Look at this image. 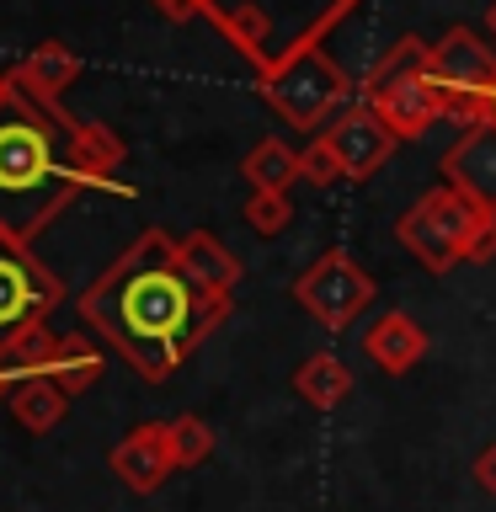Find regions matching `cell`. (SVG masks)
<instances>
[{
  "label": "cell",
  "instance_id": "6da1fadb",
  "mask_svg": "<svg viewBox=\"0 0 496 512\" xmlns=\"http://www.w3.org/2000/svg\"><path fill=\"white\" fill-rule=\"evenodd\" d=\"M80 320L112 342L144 379H171L176 363L192 358L203 294L182 272L176 240L166 230H144L86 294H80Z\"/></svg>",
  "mask_w": 496,
  "mask_h": 512
},
{
  "label": "cell",
  "instance_id": "7a4b0ae2",
  "mask_svg": "<svg viewBox=\"0 0 496 512\" xmlns=\"http://www.w3.org/2000/svg\"><path fill=\"white\" fill-rule=\"evenodd\" d=\"M86 182L91 176L75 160H59L54 134L27 107L22 86L0 91V235L27 246L70 203V192ZM91 187H102V182H91Z\"/></svg>",
  "mask_w": 496,
  "mask_h": 512
},
{
  "label": "cell",
  "instance_id": "3957f363",
  "mask_svg": "<svg viewBox=\"0 0 496 512\" xmlns=\"http://www.w3.org/2000/svg\"><path fill=\"white\" fill-rule=\"evenodd\" d=\"M400 246H406L427 272H448L459 262H491L496 256V214L464 198L459 187H432L422 192L395 224Z\"/></svg>",
  "mask_w": 496,
  "mask_h": 512
},
{
  "label": "cell",
  "instance_id": "277c9868",
  "mask_svg": "<svg viewBox=\"0 0 496 512\" xmlns=\"http://www.w3.org/2000/svg\"><path fill=\"white\" fill-rule=\"evenodd\" d=\"M262 91H267V102L278 107L294 128H315V123H326V112L336 102H342L347 80H342V70H336L315 43H299L294 54L267 75Z\"/></svg>",
  "mask_w": 496,
  "mask_h": 512
},
{
  "label": "cell",
  "instance_id": "5b68a950",
  "mask_svg": "<svg viewBox=\"0 0 496 512\" xmlns=\"http://www.w3.org/2000/svg\"><path fill=\"white\" fill-rule=\"evenodd\" d=\"M374 278L352 262L347 251H326L320 262H310L294 278V299H299V310L315 320V326H326V331H347L352 320H358L368 304H374Z\"/></svg>",
  "mask_w": 496,
  "mask_h": 512
},
{
  "label": "cell",
  "instance_id": "8992f818",
  "mask_svg": "<svg viewBox=\"0 0 496 512\" xmlns=\"http://www.w3.org/2000/svg\"><path fill=\"white\" fill-rule=\"evenodd\" d=\"M59 299H64V288H59L54 272H48L22 240L0 235V347L16 342V336L32 331V326H43Z\"/></svg>",
  "mask_w": 496,
  "mask_h": 512
},
{
  "label": "cell",
  "instance_id": "52a82bcc",
  "mask_svg": "<svg viewBox=\"0 0 496 512\" xmlns=\"http://www.w3.org/2000/svg\"><path fill=\"white\" fill-rule=\"evenodd\" d=\"M427 80L443 91L491 96L496 91V43H486L475 27H448L438 43H427Z\"/></svg>",
  "mask_w": 496,
  "mask_h": 512
},
{
  "label": "cell",
  "instance_id": "ba28073f",
  "mask_svg": "<svg viewBox=\"0 0 496 512\" xmlns=\"http://www.w3.org/2000/svg\"><path fill=\"white\" fill-rule=\"evenodd\" d=\"M326 139H331V150L342 155V171L352 176V182H363V176H374L384 160L395 155V128L379 118L368 102H358V107H347L342 118H336L331 128H326Z\"/></svg>",
  "mask_w": 496,
  "mask_h": 512
},
{
  "label": "cell",
  "instance_id": "9c48e42d",
  "mask_svg": "<svg viewBox=\"0 0 496 512\" xmlns=\"http://www.w3.org/2000/svg\"><path fill=\"white\" fill-rule=\"evenodd\" d=\"M443 182L459 187L464 198H475L480 208L496 214V123H470L464 134L448 144L443 155Z\"/></svg>",
  "mask_w": 496,
  "mask_h": 512
},
{
  "label": "cell",
  "instance_id": "30bf717a",
  "mask_svg": "<svg viewBox=\"0 0 496 512\" xmlns=\"http://www.w3.org/2000/svg\"><path fill=\"white\" fill-rule=\"evenodd\" d=\"M107 464H112V475H118L128 491H139V496L160 491V486H166V475L176 470L171 443H166V422L134 427V432H128V438L107 454Z\"/></svg>",
  "mask_w": 496,
  "mask_h": 512
},
{
  "label": "cell",
  "instance_id": "8fae6325",
  "mask_svg": "<svg viewBox=\"0 0 496 512\" xmlns=\"http://www.w3.org/2000/svg\"><path fill=\"white\" fill-rule=\"evenodd\" d=\"M363 352L384 368V374H411V368L427 358V331L416 326L406 310H384L374 326L363 331Z\"/></svg>",
  "mask_w": 496,
  "mask_h": 512
},
{
  "label": "cell",
  "instance_id": "7c38bea8",
  "mask_svg": "<svg viewBox=\"0 0 496 512\" xmlns=\"http://www.w3.org/2000/svg\"><path fill=\"white\" fill-rule=\"evenodd\" d=\"M176 256H182V272L192 278V288L198 294H235V283H240V256L224 246L219 235H208V230H192L176 240Z\"/></svg>",
  "mask_w": 496,
  "mask_h": 512
},
{
  "label": "cell",
  "instance_id": "4fadbf2b",
  "mask_svg": "<svg viewBox=\"0 0 496 512\" xmlns=\"http://www.w3.org/2000/svg\"><path fill=\"white\" fill-rule=\"evenodd\" d=\"M6 406L16 416V427L32 432V438H43V432H54L64 422V406H70V395L59 390L54 379H22V384H11V395H6Z\"/></svg>",
  "mask_w": 496,
  "mask_h": 512
},
{
  "label": "cell",
  "instance_id": "5bb4252c",
  "mask_svg": "<svg viewBox=\"0 0 496 512\" xmlns=\"http://www.w3.org/2000/svg\"><path fill=\"white\" fill-rule=\"evenodd\" d=\"M294 390H299L304 406L336 411V406H347V400H352V368L336 358V352H315V358H304V363H299Z\"/></svg>",
  "mask_w": 496,
  "mask_h": 512
},
{
  "label": "cell",
  "instance_id": "9a60e30c",
  "mask_svg": "<svg viewBox=\"0 0 496 512\" xmlns=\"http://www.w3.org/2000/svg\"><path fill=\"white\" fill-rule=\"evenodd\" d=\"M102 368H107V358H102V347L96 342H86V336H59V347H54V363H48V374L43 379H54L64 395H86L96 379H102Z\"/></svg>",
  "mask_w": 496,
  "mask_h": 512
},
{
  "label": "cell",
  "instance_id": "2e32d148",
  "mask_svg": "<svg viewBox=\"0 0 496 512\" xmlns=\"http://www.w3.org/2000/svg\"><path fill=\"white\" fill-rule=\"evenodd\" d=\"M75 75H80V59L70 54V48H64V43H43V48H32L27 64L16 70V86L32 91V96H43V102H54L64 86H75Z\"/></svg>",
  "mask_w": 496,
  "mask_h": 512
},
{
  "label": "cell",
  "instance_id": "e0dca14e",
  "mask_svg": "<svg viewBox=\"0 0 496 512\" xmlns=\"http://www.w3.org/2000/svg\"><path fill=\"white\" fill-rule=\"evenodd\" d=\"M240 176L251 182V192H288L299 176V150H288L283 139H262L256 150L240 160Z\"/></svg>",
  "mask_w": 496,
  "mask_h": 512
},
{
  "label": "cell",
  "instance_id": "ac0fdd59",
  "mask_svg": "<svg viewBox=\"0 0 496 512\" xmlns=\"http://www.w3.org/2000/svg\"><path fill=\"white\" fill-rule=\"evenodd\" d=\"M166 443H171L176 470H192V464H203L208 454H214V427H208L203 416H171Z\"/></svg>",
  "mask_w": 496,
  "mask_h": 512
},
{
  "label": "cell",
  "instance_id": "d6986e66",
  "mask_svg": "<svg viewBox=\"0 0 496 512\" xmlns=\"http://www.w3.org/2000/svg\"><path fill=\"white\" fill-rule=\"evenodd\" d=\"M288 219H294L288 192H251V198H246V224L256 235H283Z\"/></svg>",
  "mask_w": 496,
  "mask_h": 512
},
{
  "label": "cell",
  "instance_id": "ffe728a7",
  "mask_svg": "<svg viewBox=\"0 0 496 512\" xmlns=\"http://www.w3.org/2000/svg\"><path fill=\"white\" fill-rule=\"evenodd\" d=\"M299 176H304L310 187H331V182H342V176H347V171H342V155L331 150L326 134L310 139V144L299 150Z\"/></svg>",
  "mask_w": 496,
  "mask_h": 512
},
{
  "label": "cell",
  "instance_id": "44dd1931",
  "mask_svg": "<svg viewBox=\"0 0 496 512\" xmlns=\"http://www.w3.org/2000/svg\"><path fill=\"white\" fill-rule=\"evenodd\" d=\"M224 27L235 32V43H240V48L267 43V16L256 11V6H240V11H230V16H224Z\"/></svg>",
  "mask_w": 496,
  "mask_h": 512
},
{
  "label": "cell",
  "instance_id": "7402d4cb",
  "mask_svg": "<svg viewBox=\"0 0 496 512\" xmlns=\"http://www.w3.org/2000/svg\"><path fill=\"white\" fill-rule=\"evenodd\" d=\"M470 475H475V486L486 491V496H496V443H486V448H480V454H475Z\"/></svg>",
  "mask_w": 496,
  "mask_h": 512
},
{
  "label": "cell",
  "instance_id": "603a6c76",
  "mask_svg": "<svg viewBox=\"0 0 496 512\" xmlns=\"http://www.w3.org/2000/svg\"><path fill=\"white\" fill-rule=\"evenodd\" d=\"M160 6H166V11H182V6H187V0H160Z\"/></svg>",
  "mask_w": 496,
  "mask_h": 512
},
{
  "label": "cell",
  "instance_id": "cb8c5ba5",
  "mask_svg": "<svg viewBox=\"0 0 496 512\" xmlns=\"http://www.w3.org/2000/svg\"><path fill=\"white\" fill-rule=\"evenodd\" d=\"M486 27H491V38H496V6H491V16H486Z\"/></svg>",
  "mask_w": 496,
  "mask_h": 512
},
{
  "label": "cell",
  "instance_id": "d4e9b609",
  "mask_svg": "<svg viewBox=\"0 0 496 512\" xmlns=\"http://www.w3.org/2000/svg\"><path fill=\"white\" fill-rule=\"evenodd\" d=\"M6 384H11V379H6V368H0V395H6Z\"/></svg>",
  "mask_w": 496,
  "mask_h": 512
},
{
  "label": "cell",
  "instance_id": "484cf974",
  "mask_svg": "<svg viewBox=\"0 0 496 512\" xmlns=\"http://www.w3.org/2000/svg\"><path fill=\"white\" fill-rule=\"evenodd\" d=\"M491 123H496V91H491Z\"/></svg>",
  "mask_w": 496,
  "mask_h": 512
},
{
  "label": "cell",
  "instance_id": "4316f807",
  "mask_svg": "<svg viewBox=\"0 0 496 512\" xmlns=\"http://www.w3.org/2000/svg\"><path fill=\"white\" fill-rule=\"evenodd\" d=\"M0 91H6V80H0Z\"/></svg>",
  "mask_w": 496,
  "mask_h": 512
}]
</instances>
